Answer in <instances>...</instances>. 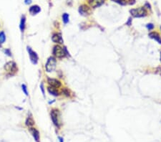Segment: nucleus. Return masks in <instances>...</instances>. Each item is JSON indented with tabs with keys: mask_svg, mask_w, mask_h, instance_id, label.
I'll list each match as a JSON object with an SVG mask.
<instances>
[{
	"mask_svg": "<svg viewBox=\"0 0 161 142\" xmlns=\"http://www.w3.org/2000/svg\"><path fill=\"white\" fill-rule=\"evenodd\" d=\"M130 13L133 17H136V18L145 17L148 14V12L145 7H138L136 9H132L130 10Z\"/></svg>",
	"mask_w": 161,
	"mask_h": 142,
	"instance_id": "obj_1",
	"label": "nucleus"
},
{
	"mask_svg": "<svg viewBox=\"0 0 161 142\" xmlns=\"http://www.w3.org/2000/svg\"><path fill=\"white\" fill-rule=\"evenodd\" d=\"M67 51L60 45H56L53 48V55L57 58H63L66 56Z\"/></svg>",
	"mask_w": 161,
	"mask_h": 142,
	"instance_id": "obj_2",
	"label": "nucleus"
},
{
	"mask_svg": "<svg viewBox=\"0 0 161 142\" xmlns=\"http://www.w3.org/2000/svg\"><path fill=\"white\" fill-rule=\"evenodd\" d=\"M4 70L7 71V73L9 75H14L17 73L18 68L17 67V65L14 62H9L6 63L4 65Z\"/></svg>",
	"mask_w": 161,
	"mask_h": 142,
	"instance_id": "obj_3",
	"label": "nucleus"
},
{
	"mask_svg": "<svg viewBox=\"0 0 161 142\" xmlns=\"http://www.w3.org/2000/svg\"><path fill=\"white\" fill-rule=\"evenodd\" d=\"M56 60L54 57H50L49 59L47 60V62L45 65V68L46 70L49 73H51L54 71V70L56 67Z\"/></svg>",
	"mask_w": 161,
	"mask_h": 142,
	"instance_id": "obj_4",
	"label": "nucleus"
},
{
	"mask_svg": "<svg viewBox=\"0 0 161 142\" xmlns=\"http://www.w3.org/2000/svg\"><path fill=\"white\" fill-rule=\"evenodd\" d=\"M79 13L82 16H88L91 14V7L86 4H82L79 7Z\"/></svg>",
	"mask_w": 161,
	"mask_h": 142,
	"instance_id": "obj_5",
	"label": "nucleus"
},
{
	"mask_svg": "<svg viewBox=\"0 0 161 142\" xmlns=\"http://www.w3.org/2000/svg\"><path fill=\"white\" fill-rule=\"evenodd\" d=\"M58 117H59L58 110H57V109H53V110L51 111V118H52V121L53 123H54L57 127H59V126H60Z\"/></svg>",
	"mask_w": 161,
	"mask_h": 142,
	"instance_id": "obj_6",
	"label": "nucleus"
},
{
	"mask_svg": "<svg viewBox=\"0 0 161 142\" xmlns=\"http://www.w3.org/2000/svg\"><path fill=\"white\" fill-rule=\"evenodd\" d=\"M105 0H88V4L91 8H97L102 6Z\"/></svg>",
	"mask_w": 161,
	"mask_h": 142,
	"instance_id": "obj_7",
	"label": "nucleus"
},
{
	"mask_svg": "<svg viewBox=\"0 0 161 142\" xmlns=\"http://www.w3.org/2000/svg\"><path fill=\"white\" fill-rule=\"evenodd\" d=\"M27 50L29 55V57L31 61L34 63V64H37V61H38V56H37V53L35 52H34L29 47H27Z\"/></svg>",
	"mask_w": 161,
	"mask_h": 142,
	"instance_id": "obj_8",
	"label": "nucleus"
},
{
	"mask_svg": "<svg viewBox=\"0 0 161 142\" xmlns=\"http://www.w3.org/2000/svg\"><path fill=\"white\" fill-rule=\"evenodd\" d=\"M47 82L49 83L51 87H53V88H60L61 86V83L60 80H57V79H54V78H48L47 79Z\"/></svg>",
	"mask_w": 161,
	"mask_h": 142,
	"instance_id": "obj_9",
	"label": "nucleus"
},
{
	"mask_svg": "<svg viewBox=\"0 0 161 142\" xmlns=\"http://www.w3.org/2000/svg\"><path fill=\"white\" fill-rule=\"evenodd\" d=\"M121 5H133L135 4V0H112Z\"/></svg>",
	"mask_w": 161,
	"mask_h": 142,
	"instance_id": "obj_10",
	"label": "nucleus"
},
{
	"mask_svg": "<svg viewBox=\"0 0 161 142\" xmlns=\"http://www.w3.org/2000/svg\"><path fill=\"white\" fill-rule=\"evenodd\" d=\"M148 36L150 38L155 39V41H157L159 44H161V36H160V35H159L158 32H152L149 33Z\"/></svg>",
	"mask_w": 161,
	"mask_h": 142,
	"instance_id": "obj_11",
	"label": "nucleus"
},
{
	"mask_svg": "<svg viewBox=\"0 0 161 142\" xmlns=\"http://www.w3.org/2000/svg\"><path fill=\"white\" fill-rule=\"evenodd\" d=\"M52 39L54 42L55 43H59V44H62L63 43V39H62V35L59 33H55L52 35Z\"/></svg>",
	"mask_w": 161,
	"mask_h": 142,
	"instance_id": "obj_12",
	"label": "nucleus"
},
{
	"mask_svg": "<svg viewBox=\"0 0 161 142\" xmlns=\"http://www.w3.org/2000/svg\"><path fill=\"white\" fill-rule=\"evenodd\" d=\"M41 11V8L38 5H33L29 8V12L32 14H37Z\"/></svg>",
	"mask_w": 161,
	"mask_h": 142,
	"instance_id": "obj_13",
	"label": "nucleus"
},
{
	"mask_svg": "<svg viewBox=\"0 0 161 142\" xmlns=\"http://www.w3.org/2000/svg\"><path fill=\"white\" fill-rule=\"evenodd\" d=\"M31 131H32V136H33V137H34V139L36 141V142H39V131L35 129H31Z\"/></svg>",
	"mask_w": 161,
	"mask_h": 142,
	"instance_id": "obj_14",
	"label": "nucleus"
},
{
	"mask_svg": "<svg viewBox=\"0 0 161 142\" xmlns=\"http://www.w3.org/2000/svg\"><path fill=\"white\" fill-rule=\"evenodd\" d=\"M48 92L50 93L51 95H53L54 96H58L60 94H59V92L55 89V88H53V87H48L47 88Z\"/></svg>",
	"mask_w": 161,
	"mask_h": 142,
	"instance_id": "obj_15",
	"label": "nucleus"
},
{
	"mask_svg": "<svg viewBox=\"0 0 161 142\" xmlns=\"http://www.w3.org/2000/svg\"><path fill=\"white\" fill-rule=\"evenodd\" d=\"M25 23H26V17H25V15H23V16L22 17L21 22H20V25H19L20 29H21V31H22V32H23V31L25 30Z\"/></svg>",
	"mask_w": 161,
	"mask_h": 142,
	"instance_id": "obj_16",
	"label": "nucleus"
},
{
	"mask_svg": "<svg viewBox=\"0 0 161 142\" xmlns=\"http://www.w3.org/2000/svg\"><path fill=\"white\" fill-rule=\"evenodd\" d=\"M34 124H35V121H34L32 117H31V116L28 117L26 120V125L29 127H32Z\"/></svg>",
	"mask_w": 161,
	"mask_h": 142,
	"instance_id": "obj_17",
	"label": "nucleus"
},
{
	"mask_svg": "<svg viewBox=\"0 0 161 142\" xmlns=\"http://www.w3.org/2000/svg\"><path fill=\"white\" fill-rule=\"evenodd\" d=\"M69 18H70V17H69L68 14H67V13L63 14V15H62V20H63V22L64 24H67L69 22Z\"/></svg>",
	"mask_w": 161,
	"mask_h": 142,
	"instance_id": "obj_18",
	"label": "nucleus"
},
{
	"mask_svg": "<svg viewBox=\"0 0 161 142\" xmlns=\"http://www.w3.org/2000/svg\"><path fill=\"white\" fill-rule=\"evenodd\" d=\"M5 39H6V37H5L4 32H0V44L4 43L5 42Z\"/></svg>",
	"mask_w": 161,
	"mask_h": 142,
	"instance_id": "obj_19",
	"label": "nucleus"
},
{
	"mask_svg": "<svg viewBox=\"0 0 161 142\" xmlns=\"http://www.w3.org/2000/svg\"><path fill=\"white\" fill-rule=\"evenodd\" d=\"M146 27L148 28V30H152L153 29H154V25L153 24H152V23H149L147 25H146Z\"/></svg>",
	"mask_w": 161,
	"mask_h": 142,
	"instance_id": "obj_20",
	"label": "nucleus"
},
{
	"mask_svg": "<svg viewBox=\"0 0 161 142\" xmlns=\"http://www.w3.org/2000/svg\"><path fill=\"white\" fill-rule=\"evenodd\" d=\"M22 90L23 92L25 93V94L26 95H28V92H27V86L25 85H22Z\"/></svg>",
	"mask_w": 161,
	"mask_h": 142,
	"instance_id": "obj_21",
	"label": "nucleus"
},
{
	"mask_svg": "<svg viewBox=\"0 0 161 142\" xmlns=\"http://www.w3.org/2000/svg\"><path fill=\"white\" fill-rule=\"evenodd\" d=\"M126 25L128 26H130L132 25V19H131V18H129V19H128V21L126 22Z\"/></svg>",
	"mask_w": 161,
	"mask_h": 142,
	"instance_id": "obj_22",
	"label": "nucleus"
},
{
	"mask_svg": "<svg viewBox=\"0 0 161 142\" xmlns=\"http://www.w3.org/2000/svg\"><path fill=\"white\" fill-rule=\"evenodd\" d=\"M25 3L26 4H30L32 3V0H25Z\"/></svg>",
	"mask_w": 161,
	"mask_h": 142,
	"instance_id": "obj_23",
	"label": "nucleus"
},
{
	"mask_svg": "<svg viewBox=\"0 0 161 142\" xmlns=\"http://www.w3.org/2000/svg\"><path fill=\"white\" fill-rule=\"evenodd\" d=\"M40 88H41V90H42V93H43V95H45V90H44L43 84H41V86H40Z\"/></svg>",
	"mask_w": 161,
	"mask_h": 142,
	"instance_id": "obj_24",
	"label": "nucleus"
},
{
	"mask_svg": "<svg viewBox=\"0 0 161 142\" xmlns=\"http://www.w3.org/2000/svg\"><path fill=\"white\" fill-rule=\"evenodd\" d=\"M63 93H65V95H70V94H69V93L67 92V89H64V91H63Z\"/></svg>",
	"mask_w": 161,
	"mask_h": 142,
	"instance_id": "obj_25",
	"label": "nucleus"
},
{
	"mask_svg": "<svg viewBox=\"0 0 161 142\" xmlns=\"http://www.w3.org/2000/svg\"><path fill=\"white\" fill-rule=\"evenodd\" d=\"M5 53H7V55H8L9 56H11V52H10V51H9V50H5Z\"/></svg>",
	"mask_w": 161,
	"mask_h": 142,
	"instance_id": "obj_26",
	"label": "nucleus"
},
{
	"mask_svg": "<svg viewBox=\"0 0 161 142\" xmlns=\"http://www.w3.org/2000/svg\"><path fill=\"white\" fill-rule=\"evenodd\" d=\"M59 139H60V142H63V139L61 137H59Z\"/></svg>",
	"mask_w": 161,
	"mask_h": 142,
	"instance_id": "obj_27",
	"label": "nucleus"
},
{
	"mask_svg": "<svg viewBox=\"0 0 161 142\" xmlns=\"http://www.w3.org/2000/svg\"></svg>",
	"mask_w": 161,
	"mask_h": 142,
	"instance_id": "obj_28",
	"label": "nucleus"
},
{
	"mask_svg": "<svg viewBox=\"0 0 161 142\" xmlns=\"http://www.w3.org/2000/svg\"></svg>",
	"mask_w": 161,
	"mask_h": 142,
	"instance_id": "obj_29",
	"label": "nucleus"
}]
</instances>
